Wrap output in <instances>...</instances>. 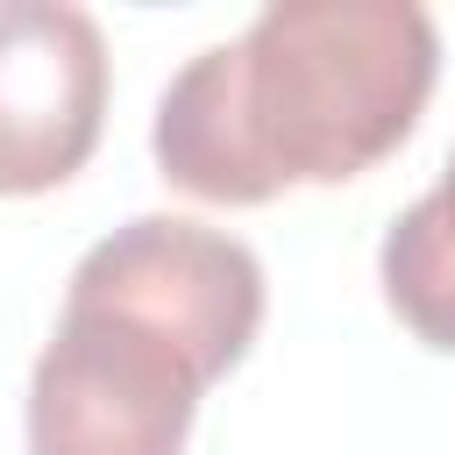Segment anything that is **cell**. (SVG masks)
I'll return each instance as SVG.
<instances>
[{"instance_id": "obj_1", "label": "cell", "mask_w": 455, "mask_h": 455, "mask_svg": "<svg viewBox=\"0 0 455 455\" xmlns=\"http://www.w3.org/2000/svg\"><path fill=\"white\" fill-rule=\"evenodd\" d=\"M441 71L419 0H277L199 50L156 100L149 156L206 206H263L384 164Z\"/></svg>"}, {"instance_id": "obj_2", "label": "cell", "mask_w": 455, "mask_h": 455, "mask_svg": "<svg viewBox=\"0 0 455 455\" xmlns=\"http://www.w3.org/2000/svg\"><path fill=\"white\" fill-rule=\"evenodd\" d=\"M263 327V263L228 228L135 213L100 235L28 377V455H185L199 398Z\"/></svg>"}, {"instance_id": "obj_3", "label": "cell", "mask_w": 455, "mask_h": 455, "mask_svg": "<svg viewBox=\"0 0 455 455\" xmlns=\"http://www.w3.org/2000/svg\"><path fill=\"white\" fill-rule=\"evenodd\" d=\"M107 121V36L64 0H0V199L85 171Z\"/></svg>"}, {"instance_id": "obj_4", "label": "cell", "mask_w": 455, "mask_h": 455, "mask_svg": "<svg viewBox=\"0 0 455 455\" xmlns=\"http://www.w3.org/2000/svg\"><path fill=\"white\" fill-rule=\"evenodd\" d=\"M377 277L391 313L441 355H455V156L434 178V192H419L377 249Z\"/></svg>"}]
</instances>
